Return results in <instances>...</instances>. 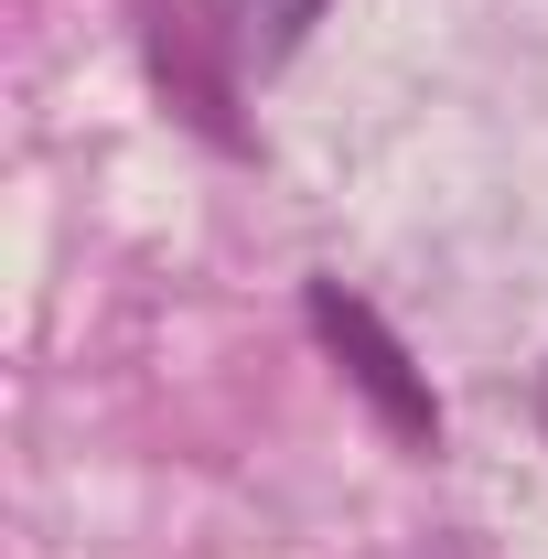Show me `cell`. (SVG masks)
Here are the masks:
<instances>
[{
  "instance_id": "obj_1",
  "label": "cell",
  "mask_w": 548,
  "mask_h": 559,
  "mask_svg": "<svg viewBox=\"0 0 548 559\" xmlns=\"http://www.w3.org/2000/svg\"><path fill=\"white\" fill-rule=\"evenodd\" d=\"M301 312H312V334H323V355H334L344 377H355V399L388 419V441H409V452H441V399H430V377L409 366V345L344 290V280H312L301 290Z\"/></svg>"
},
{
  "instance_id": "obj_2",
  "label": "cell",
  "mask_w": 548,
  "mask_h": 559,
  "mask_svg": "<svg viewBox=\"0 0 548 559\" xmlns=\"http://www.w3.org/2000/svg\"><path fill=\"white\" fill-rule=\"evenodd\" d=\"M323 11H334V0H237V55H248V66H290Z\"/></svg>"
},
{
  "instance_id": "obj_3",
  "label": "cell",
  "mask_w": 548,
  "mask_h": 559,
  "mask_svg": "<svg viewBox=\"0 0 548 559\" xmlns=\"http://www.w3.org/2000/svg\"><path fill=\"white\" fill-rule=\"evenodd\" d=\"M538 430H548V366H538Z\"/></svg>"
}]
</instances>
